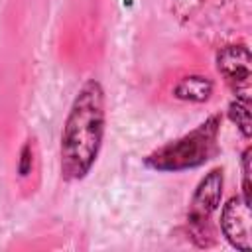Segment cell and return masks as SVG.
<instances>
[{"mask_svg": "<svg viewBox=\"0 0 252 252\" xmlns=\"http://www.w3.org/2000/svg\"><path fill=\"white\" fill-rule=\"evenodd\" d=\"M106 110L104 91L96 79H89L73 98L61 132V175L65 181H81L93 169L104 138Z\"/></svg>", "mask_w": 252, "mask_h": 252, "instance_id": "1", "label": "cell"}, {"mask_svg": "<svg viewBox=\"0 0 252 252\" xmlns=\"http://www.w3.org/2000/svg\"><path fill=\"white\" fill-rule=\"evenodd\" d=\"M219 132L220 114H213L189 134L154 150L144 163L154 171H183L199 167L217 156Z\"/></svg>", "mask_w": 252, "mask_h": 252, "instance_id": "2", "label": "cell"}, {"mask_svg": "<svg viewBox=\"0 0 252 252\" xmlns=\"http://www.w3.org/2000/svg\"><path fill=\"white\" fill-rule=\"evenodd\" d=\"M222 183H224V175L220 167L211 169L195 187V193L191 197L189 203V215H187V222H189V230L193 234V238H203L201 246H205V238L211 234L209 232V220L211 215L219 209L220 205V197H222Z\"/></svg>", "mask_w": 252, "mask_h": 252, "instance_id": "3", "label": "cell"}, {"mask_svg": "<svg viewBox=\"0 0 252 252\" xmlns=\"http://www.w3.org/2000/svg\"><path fill=\"white\" fill-rule=\"evenodd\" d=\"M217 67L236 94H248L250 51L244 45H226L217 55Z\"/></svg>", "mask_w": 252, "mask_h": 252, "instance_id": "4", "label": "cell"}, {"mask_svg": "<svg viewBox=\"0 0 252 252\" xmlns=\"http://www.w3.org/2000/svg\"><path fill=\"white\" fill-rule=\"evenodd\" d=\"M250 207L242 197H230L220 213V228L226 240L238 250H250Z\"/></svg>", "mask_w": 252, "mask_h": 252, "instance_id": "5", "label": "cell"}, {"mask_svg": "<svg viewBox=\"0 0 252 252\" xmlns=\"http://www.w3.org/2000/svg\"><path fill=\"white\" fill-rule=\"evenodd\" d=\"M173 94L181 100H191V102H205L211 94H213V83L207 77L201 75H191L181 79L175 89Z\"/></svg>", "mask_w": 252, "mask_h": 252, "instance_id": "6", "label": "cell"}, {"mask_svg": "<svg viewBox=\"0 0 252 252\" xmlns=\"http://www.w3.org/2000/svg\"><path fill=\"white\" fill-rule=\"evenodd\" d=\"M230 120L240 128L244 138H250V98L248 94H236L228 106Z\"/></svg>", "mask_w": 252, "mask_h": 252, "instance_id": "7", "label": "cell"}, {"mask_svg": "<svg viewBox=\"0 0 252 252\" xmlns=\"http://www.w3.org/2000/svg\"><path fill=\"white\" fill-rule=\"evenodd\" d=\"M242 201L252 207V195H250V148L242 154Z\"/></svg>", "mask_w": 252, "mask_h": 252, "instance_id": "8", "label": "cell"}, {"mask_svg": "<svg viewBox=\"0 0 252 252\" xmlns=\"http://www.w3.org/2000/svg\"><path fill=\"white\" fill-rule=\"evenodd\" d=\"M32 144H24V148L20 150V161H18V171L22 177H26L32 171Z\"/></svg>", "mask_w": 252, "mask_h": 252, "instance_id": "9", "label": "cell"}]
</instances>
